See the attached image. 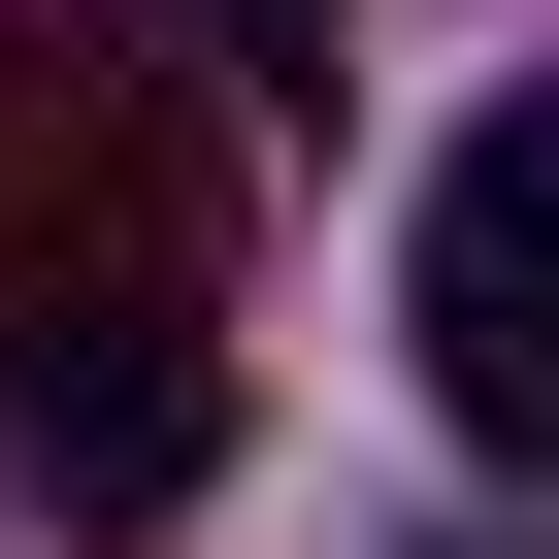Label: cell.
Instances as JSON below:
<instances>
[{
    "label": "cell",
    "mask_w": 559,
    "mask_h": 559,
    "mask_svg": "<svg viewBox=\"0 0 559 559\" xmlns=\"http://www.w3.org/2000/svg\"><path fill=\"white\" fill-rule=\"evenodd\" d=\"M428 395L493 461H559V99H493L461 198H428Z\"/></svg>",
    "instance_id": "cell-1"
},
{
    "label": "cell",
    "mask_w": 559,
    "mask_h": 559,
    "mask_svg": "<svg viewBox=\"0 0 559 559\" xmlns=\"http://www.w3.org/2000/svg\"><path fill=\"white\" fill-rule=\"evenodd\" d=\"M0 428H34V493H165V461H198V362H165V330H99V362L34 330V362H0Z\"/></svg>",
    "instance_id": "cell-2"
},
{
    "label": "cell",
    "mask_w": 559,
    "mask_h": 559,
    "mask_svg": "<svg viewBox=\"0 0 559 559\" xmlns=\"http://www.w3.org/2000/svg\"><path fill=\"white\" fill-rule=\"evenodd\" d=\"M230 34H297V0H230Z\"/></svg>",
    "instance_id": "cell-3"
}]
</instances>
